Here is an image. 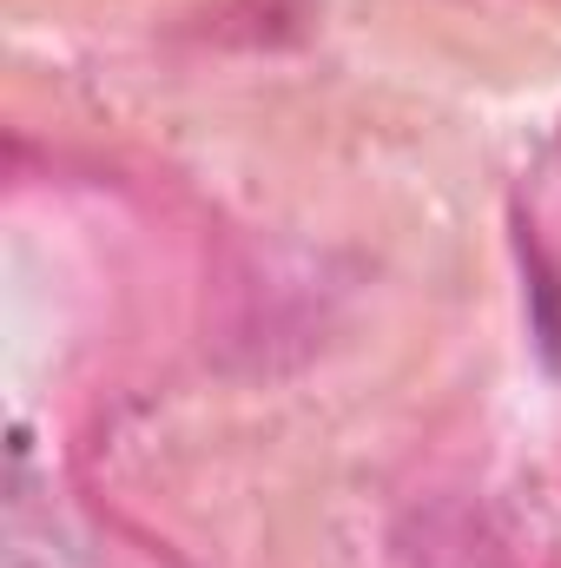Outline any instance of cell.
<instances>
[{
    "instance_id": "cell-1",
    "label": "cell",
    "mask_w": 561,
    "mask_h": 568,
    "mask_svg": "<svg viewBox=\"0 0 561 568\" xmlns=\"http://www.w3.org/2000/svg\"><path fill=\"white\" fill-rule=\"evenodd\" d=\"M7 568H73V549L53 536V529H27L13 516V536H7Z\"/></svg>"
}]
</instances>
